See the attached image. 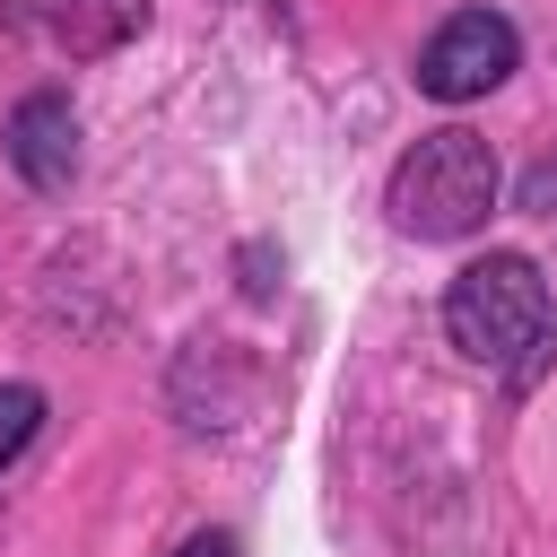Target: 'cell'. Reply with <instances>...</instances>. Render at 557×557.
<instances>
[{"instance_id": "obj_4", "label": "cell", "mask_w": 557, "mask_h": 557, "mask_svg": "<svg viewBox=\"0 0 557 557\" xmlns=\"http://www.w3.org/2000/svg\"><path fill=\"white\" fill-rule=\"evenodd\" d=\"M9 165L35 191H70V174H78V113H70L61 87L17 96V113H9Z\"/></svg>"}, {"instance_id": "obj_1", "label": "cell", "mask_w": 557, "mask_h": 557, "mask_svg": "<svg viewBox=\"0 0 557 557\" xmlns=\"http://www.w3.org/2000/svg\"><path fill=\"white\" fill-rule=\"evenodd\" d=\"M496 191H505L496 148H487L479 131L444 122V131H426L418 148H400V165H392V183H383V209H392V226L418 235V244H461V235L487 226Z\"/></svg>"}, {"instance_id": "obj_7", "label": "cell", "mask_w": 557, "mask_h": 557, "mask_svg": "<svg viewBox=\"0 0 557 557\" xmlns=\"http://www.w3.org/2000/svg\"><path fill=\"white\" fill-rule=\"evenodd\" d=\"M174 557H235V540H226V531H191Z\"/></svg>"}, {"instance_id": "obj_2", "label": "cell", "mask_w": 557, "mask_h": 557, "mask_svg": "<svg viewBox=\"0 0 557 557\" xmlns=\"http://www.w3.org/2000/svg\"><path fill=\"white\" fill-rule=\"evenodd\" d=\"M444 331L470 366H522L548 339V278L531 252H479L444 287Z\"/></svg>"}, {"instance_id": "obj_5", "label": "cell", "mask_w": 557, "mask_h": 557, "mask_svg": "<svg viewBox=\"0 0 557 557\" xmlns=\"http://www.w3.org/2000/svg\"><path fill=\"white\" fill-rule=\"evenodd\" d=\"M139 26H148V0H61V9H52V35H61V52H78V61L122 52Z\"/></svg>"}, {"instance_id": "obj_6", "label": "cell", "mask_w": 557, "mask_h": 557, "mask_svg": "<svg viewBox=\"0 0 557 557\" xmlns=\"http://www.w3.org/2000/svg\"><path fill=\"white\" fill-rule=\"evenodd\" d=\"M35 426H44V392L35 383H0V470L35 444Z\"/></svg>"}, {"instance_id": "obj_3", "label": "cell", "mask_w": 557, "mask_h": 557, "mask_svg": "<svg viewBox=\"0 0 557 557\" xmlns=\"http://www.w3.org/2000/svg\"><path fill=\"white\" fill-rule=\"evenodd\" d=\"M513 61H522L513 17H496V9H453V17L418 44V70H409V78H418V96H435V104H470V96L505 87Z\"/></svg>"}]
</instances>
